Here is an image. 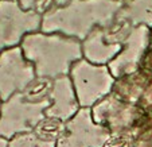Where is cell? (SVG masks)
Returning <instances> with one entry per match:
<instances>
[{"mask_svg": "<svg viewBox=\"0 0 152 147\" xmlns=\"http://www.w3.org/2000/svg\"><path fill=\"white\" fill-rule=\"evenodd\" d=\"M7 144H8V140L4 138H0V147H7Z\"/></svg>", "mask_w": 152, "mask_h": 147, "instance_id": "obj_15", "label": "cell"}, {"mask_svg": "<svg viewBox=\"0 0 152 147\" xmlns=\"http://www.w3.org/2000/svg\"><path fill=\"white\" fill-rule=\"evenodd\" d=\"M117 19L126 20L131 26L152 29V0H123Z\"/></svg>", "mask_w": 152, "mask_h": 147, "instance_id": "obj_11", "label": "cell"}, {"mask_svg": "<svg viewBox=\"0 0 152 147\" xmlns=\"http://www.w3.org/2000/svg\"><path fill=\"white\" fill-rule=\"evenodd\" d=\"M65 124L66 123L62 120L45 116V118L38 123L34 132L37 134L39 138L45 139V140L55 142V143H57V142L59 140V138L62 136V134L65 132Z\"/></svg>", "mask_w": 152, "mask_h": 147, "instance_id": "obj_12", "label": "cell"}, {"mask_svg": "<svg viewBox=\"0 0 152 147\" xmlns=\"http://www.w3.org/2000/svg\"><path fill=\"white\" fill-rule=\"evenodd\" d=\"M40 29V15L24 11L18 0H0V53L20 46L27 35Z\"/></svg>", "mask_w": 152, "mask_h": 147, "instance_id": "obj_6", "label": "cell"}, {"mask_svg": "<svg viewBox=\"0 0 152 147\" xmlns=\"http://www.w3.org/2000/svg\"><path fill=\"white\" fill-rule=\"evenodd\" d=\"M133 26L123 19L116 18L109 26L96 27L82 43V57L90 64L108 65L118 55L124 42L131 34Z\"/></svg>", "mask_w": 152, "mask_h": 147, "instance_id": "obj_5", "label": "cell"}, {"mask_svg": "<svg viewBox=\"0 0 152 147\" xmlns=\"http://www.w3.org/2000/svg\"><path fill=\"white\" fill-rule=\"evenodd\" d=\"M7 147H57L55 142H49L39 138L34 131L18 134L8 140Z\"/></svg>", "mask_w": 152, "mask_h": 147, "instance_id": "obj_14", "label": "cell"}, {"mask_svg": "<svg viewBox=\"0 0 152 147\" xmlns=\"http://www.w3.org/2000/svg\"><path fill=\"white\" fill-rule=\"evenodd\" d=\"M149 50H152V29H151V42H149Z\"/></svg>", "mask_w": 152, "mask_h": 147, "instance_id": "obj_16", "label": "cell"}, {"mask_svg": "<svg viewBox=\"0 0 152 147\" xmlns=\"http://www.w3.org/2000/svg\"><path fill=\"white\" fill-rule=\"evenodd\" d=\"M81 108L92 110L112 93L116 78L105 65L90 64L85 58L77 61L69 74Z\"/></svg>", "mask_w": 152, "mask_h": 147, "instance_id": "obj_3", "label": "cell"}, {"mask_svg": "<svg viewBox=\"0 0 152 147\" xmlns=\"http://www.w3.org/2000/svg\"><path fill=\"white\" fill-rule=\"evenodd\" d=\"M50 101L51 104L45 111V116L58 119L65 123L69 121L72 118H74L78 111L81 110L74 87H73V82L69 76L53 80Z\"/></svg>", "mask_w": 152, "mask_h": 147, "instance_id": "obj_10", "label": "cell"}, {"mask_svg": "<svg viewBox=\"0 0 152 147\" xmlns=\"http://www.w3.org/2000/svg\"><path fill=\"white\" fill-rule=\"evenodd\" d=\"M51 101H34L19 92L1 103L0 108V138L10 140L18 134L31 132L45 118V111Z\"/></svg>", "mask_w": 152, "mask_h": 147, "instance_id": "obj_4", "label": "cell"}, {"mask_svg": "<svg viewBox=\"0 0 152 147\" xmlns=\"http://www.w3.org/2000/svg\"><path fill=\"white\" fill-rule=\"evenodd\" d=\"M20 47L26 60L34 65L38 78L55 80L69 76L73 65L83 58L81 40L61 34L32 32Z\"/></svg>", "mask_w": 152, "mask_h": 147, "instance_id": "obj_2", "label": "cell"}, {"mask_svg": "<svg viewBox=\"0 0 152 147\" xmlns=\"http://www.w3.org/2000/svg\"><path fill=\"white\" fill-rule=\"evenodd\" d=\"M121 7L123 0H72L43 15L40 31L82 42L96 27L113 23Z\"/></svg>", "mask_w": 152, "mask_h": 147, "instance_id": "obj_1", "label": "cell"}, {"mask_svg": "<svg viewBox=\"0 0 152 147\" xmlns=\"http://www.w3.org/2000/svg\"><path fill=\"white\" fill-rule=\"evenodd\" d=\"M151 42V29L147 26H136L132 29L124 42L118 55L108 65L116 80L133 74L140 70V65Z\"/></svg>", "mask_w": 152, "mask_h": 147, "instance_id": "obj_9", "label": "cell"}, {"mask_svg": "<svg viewBox=\"0 0 152 147\" xmlns=\"http://www.w3.org/2000/svg\"><path fill=\"white\" fill-rule=\"evenodd\" d=\"M110 132L93 120L90 108H81L74 118L65 124V132L57 147H105Z\"/></svg>", "mask_w": 152, "mask_h": 147, "instance_id": "obj_8", "label": "cell"}, {"mask_svg": "<svg viewBox=\"0 0 152 147\" xmlns=\"http://www.w3.org/2000/svg\"><path fill=\"white\" fill-rule=\"evenodd\" d=\"M1 103H3V101H1V98H0V108H1Z\"/></svg>", "mask_w": 152, "mask_h": 147, "instance_id": "obj_17", "label": "cell"}, {"mask_svg": "<svg viewBox=\"0 0 152 147\" xmlns=\"http://www.w3.org/2000/svg\"><path fill=\"white\" fill-rule=\"evenodd\" d=\"M37 78L34 65L26 60L22 47L16 46L0 53V98L7 101L24 90Z\"/></svg>", "mask_w": 152, "mask_h": 147, "instance_id": "obj_7", "label": "cell"}, {"mask_svg": "<svg viewBox=\"0 0 152 147\" xmlns=\"http://www.w3.org/2000/svg\"><path fill=\"white\" fill-rule=\"evenodd\" d=\"M70 1L72 0H18L19 6L24 11H32L40 16L46 15L47 12L55 8L66 6Z\"/></svg>", "mask_w": 152, "mask_h": 147, "instance_id": "obj_13", "label": "cell"}]
</instances>
